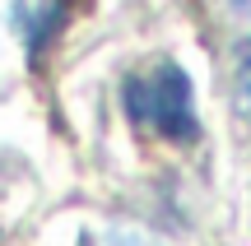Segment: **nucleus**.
<instances>
[{
    "instance_id": "1",
    "label": "nucleus",
    "mask_w": 251,
    "mask_h": 246,
    "mask_svg": "<svg viewBox=\"0 0 251 246\" xmlns=\"http://www.w3.org/2000/svg\"><path fill=\"white\" fill-rule=\"evenodd\" d=\"M121 102H126V116L153 139H168V144H196L200 139L196 93H191L186 70L172 61H153L144 70L126 74Z\"/></svg>"
},
{
    "instance_id": "2",
    "label": "nucleus",
    "mask_w": 251,
    "mask_h": 246,
    "mask_svg": "<svg viewBox=\"0 0 251 246\" xmlns=\"http://www.w3.org/2000/svg\"><path fill=\"white\" fill-rule=\"evenodd\" d=\"M75 9H79V0H19L14 5V23L24 33V46L33 61L56 42V33L70 23Z\"/></svg>"
},
{
    "instance_id": "3",
    "label": "nucleus",
    "mask_w": 251,
    "mask_h": 246,
    "mask_svg": "<svg viewBox=\"0 0 251 246\" xmlns=\"http://www.w3.org/2000/svg\"><path fill=\"white\" fill-rule=\"evenodd\" d=\"M233 107L242 112V121H251V37L233 51Z\"/></svg>"
},
{
    "instance_id": "4",
    "label": "nucleus",
    "mask_w": 251,
    "mask_h": 246,
    "mask_svg": "<svg viewBox=\"0 0 251 246\" xmlns=\"http://www.w3.org/2000/svg\"><path fill=\"white\" fill-rule=\"evenodd\" d=\"M89 246H158V242H149L144 232H130V228H112L102 237H93Z\"/></svg>"
}]
</instances>
